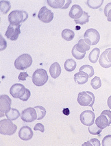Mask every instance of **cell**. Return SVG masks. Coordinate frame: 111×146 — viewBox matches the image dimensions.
Masks as SVG:
<instances>
[{
    "mask_svg": "<svg viewBox=\"0 0 111 146\" xmlns=\"http://www.w3.org/2000/svg\"><path fill=\"white\" fill-rule=\"evenodd\" d=\"M32 82L37 86H42L48 81L49 77L47 73L44 69H38L32 75Z\"/></svg>",
    "mask_w": 111,
    "mask_h": 146,
    "instance_id": "cell-4",
    "label": "cell"
},
{
    "mask_svg": "<svg viewBox=\"0 0 111 146\" xmlns=\"http://www.w3.org/2000/svg\"><path fill=\"white\" fill-rule=\"evenodd\" d=\"M28 77H30V76L28 75L27 72H21L18 76V79L21 81H25L26 80V78Z\"/></svg>",
    "mask_w": 111,
    "mask_h": 146,
    "instance_id": "cell-37",
    "label": "cell"
},
{
    "mask_svg": "<svg viewBox=\"0 0 111 146\" xmlns=\"http://www.w3.org/2000/svg\"><path fill=\"white\" fill-rule=\"evenodd\" d=\"M108 52L107 54V57L110 62H111V48H108Z\"/></svg>",
    "mask_w": 111,
    "mask_h": 146,
    "instance_id": "cell-41",
    "label": "cell"
},
{
    "mask_svg": "<svg viewBox=\"0 0 111 146\" xmlns=\"http://www.w3.org/2000/svg\"><path fill=\"white\" fill-rule=\"evenodd\" d=\"M76 62L73 59H67L64 64V68L68 72H71L74 71L76 68Z\"/></svg>",
    "mask_w": 111,
    "mask_h": 146,
    "instance_id": "cell-22",
    "label": "cell"
},
{
    "mask_svg": "<svg viewBox=\"0 0 111 146\" xmlns=\"http://www.w3.org/2000/svg\"><path fill=\"white\" fill-rule=\"evenodd\" d=\"M102 145L103 146H111V135L106 136L102 140Z\"/></svg>",
    "mask_w": 111,
    "mask_h": 146,
    "instance_id": "cell-34",
    "label": "cell"
},
{
    "mask_svg": "<svg viewBox=\"0 0 111 146\" xmlns=\"http://www.w3.org/2000/svg\"><path fill=\"white\" fill-rule=\"evenodd\" d=\"M28 15L27 12L24 11H12L8 15V21L11 24L21 25V23L28 19Z\"/></svg>",
    "mask_w": 111,
    "mask_h": 146,
    "instance_id": "cell-1",
    "label": "cell"
},
{
    "mask_svg": "<svg viewBox=\"0 0 111 146\" xmlns=\"http://www.w3.org/2000/svg\"><path fill=\"white\" fill-rule=\"evenodd\" d=\"M73 78H74L75 82L79 85H81V84H84L85 83L88 82L89 76L84 71H79V72L75 74Z\"/></svg>",
    "mask_w": 111,
    "mask_h": 146,
    "instance_id": "cell-16",
    "label": "cell"
},
{
    "mask_svg": "<svg viewBox=\"0 0 111 146\" xmlns=\"http://www.w3.org/2000/svg\"><path fill=\"white\" fill-rule=\"evenodd\" d=\"M30 96H31V93H30V90H29L28 89H26V91H25L24 96L22 97V98H20V100H22V101H23V102H26V101H28L29 98H30Z\"/></svg>",
    "mask_w": 111,
    "mask_h": 146,
    "instance_id": "cell-36",
    "label": "cell"
},
{
    "mask_svg": "<svg viewBox=\"0 0 111 146\" xmlns=\"http://www.w3.org/2000/svg\"><path fill=\"white\" fill-rule=\"evenodd\" d=\"M6 116L9 119L12 120V121H14V120L17 119L21 116V115H20L19 111L17 109L14 108H11V110L8 113H6Z\"/></svg>",
    "mask_w": 111,
    "mask_h": 146,
    "instance_id": "cell-23",
    "label": "cell"
},
{
    "mask_svg": "<svg viewBox=\"0 0 111 146\" xmlns=\"http://www.w3.org/2000/svg\"><path fill=\"white\" fill-rule=\"evenodd\" d=\"M90 85L95 90L100 89L101 86H102V80H101L100 78L96 76L93 79H92V80L90 81Z\"/></svg>",
    "mask_w": 111,
    "mask_h": 146,
    "instance_id": "cell-32",
    "label": "cell"
},
{
    "mask_svg": "<svg viewBox=\"0 0 111 146\" xmlns=\"http://www.w3.org/2000/svg\"><path fill=\"white\" fill-rule=\"evenodd\" d=\"M77 101L82 106L92 107L95 103V98L93 93L90 91H82L78 94Z\"/></svg>",
    "mask_w": 111,
    "mask_h": 146,
    "instance_id": "cell-2",
    "label": "cell"
},
{
    "mask_svg": "<svg viewBox=\"0 0 111 146\" xmlns=\"http://www.w3.org/2000/svg\"><path fill=\"white\" fill-rule=\"evenodd\" d=\"M88 132L93 135H99L102 132V129L99 128L96 123H94L93 124L88 126Z\"/></svg>",
    "mask_w": 111,
    "mask_h": 146,
    "instance_id": "cell-30",
    "label": "cell"
},
{
    "mask_svg": "<svg viewBox=\"0 0 111 146\" xmlns=\"http://www.w3.org/2000/svg\"><path fill=\"white\" fill-rule=\"evenodd\" d=\"M104 0H87L86 4L92 9H98L104 4Z\"/></svg>",
    "mask_w": 111,
    "mask_h": 146,
    "instance_id": "cell-26",
    "label": "cell"
},
{
    "mask_svg": "<svg viewBox=\"0 0 111 146\" xmlns=\"http://www.w3.org/2000/svg\"><path fill=\"white\" fill-rule=\"evenodd\" d=\"M61 67L58 62H54L49 68V74L52 78L56 79L61 74Z\"/></svg>",
    "mask_w": 111,
    "mask_h": 146,
    "instance_id": "cell-17",
    "label": "cell"
},
{
    "mask_svg": "<svg viewBox=\"0 0 111 146\" xmlns=\"http://www.w3.org/2000/svg\"><path fill=\"white\" fill-rule=\"evenodd\" d=\"M34 136V133L31 128L29 126L21 127L19 132V137L23 141H29L32 139Z\"/></svg>",
    "mask_w": 111,
    "mask_h": 146,
    "instance_id": "cell-14",
    "label": "cell"
},
{
    "mask_svg": "<svg viewBox=\"0 0 111 146\" xmlns=\"http://www.w3.org/2000/svg\"><path fill=\"white\" fill-rule=\"evenodd\" d=\"M79 71H84L86 74L88 75L89 77H92L95 74V71H94V69L92 66L88 65V64H85V65L82 66L80 68Z\"/></svg>",
    "mask_w": 111,
    "mask_h": 146,
    "instance_id": "cell-29",
    "label": "cell"
},
{
    "mask_svg": "<svg viewBox=\"0 0 111 146\" xmlns=\"http://www.w3.org/2000/svg\"><path fill=\"white\" fill-rule=\"evenodd\" d=\"M17 126L9 119L0 121V133L4 135H13L16 132Z\"/></svg>",
    "mask_w": 111,
    "mask_h": 146,
    "instance_id": "cell-3",
    "label": "cell"
},
{
    "mask_svg": "<svg viewBox=\"0 0 111 146\" xmlns=\"http://www.w3.org/2000/svg\"><path fill=\"white\" fill-rule=\"evenodd\" d=\"M0 46H1V48H0V50L1 51H4L6 48V47H7L6 40L4 39V37L1 35L0 36Z\"/></svg>",
    "mask_w": 111,
    "mask_h": 146,
    "instance_id": "cell-35",
    "label": "cell"
},
{
    "mask_svg": "<svg viewBox=\"0 0 111 146\" xmlns=\"http://www.w3.org/2000/svg\"><path fill=\"white\" fill-rule=\"evenodd\" d=\"M38 18L40 21L43 22L44 23H49L54 19V13L53 12L45 6H43L39 11Z\"/></svg>",
    "mask_w": 111,
    "mask_h": 146,
    "instance_id": "cell-11",
    "label": "cell"
},
{
    "mask_svg": "<svg viewBox=\"0 0 111 146\" xmlns=\"http://www.w3.org/2000/svg\"><path fill=\"white\" fill-rule=\"evenodd\" d=\"M88 142L92 144V145L93 146H100L101 143L100 141L97 139H91L90 140L88 141Z\"/></svg>",
    "mask_w": 111,
    "mask_h": 146,
    "instance_id": "cell-40",
    "label": "cell"
},
{
    "mask_svg": "<svg viewBox=\"0 0 111 146\" xmlns=\"http://www.w3.org/2000/svg\"><path fill=\"white\" fill-rule=\"evenodd\" d=\"M76 47L78 52L81 53H86L87 51L90 50V46L85 42L84 39H80L76 44Z\"/></svg>",
    "mask_w": 111,
    "mask_h": 146,
    "instance_id": "cell-20",
    "label": "cell"
},
{
    "mask_svg": "<svg viewBox=\"0 0 111 146\" xmlns=\"http://www.w3.org/2000/svg\"><path fill=\"white\" fill-rule=\"evenodd\" d=\"M34 130H35V131L39 130V131H41V132H45V127H44V125L42 123H38L37 125H35V128H34Z\"/></svg>",
    "mask_w": 111,
    "mask_h": 146,
    "instance_id": "cell-38",
    "label": "cell"
},
{
    "mask_svg": "<svg viewBox=\"0 0 111 146\" xmlns=\"http://www.w3.org/2000/svg\"><path fill=\"white\" fill-rule=\"evenodd\" d=\"M32 58L30 54H24L19 56L15 61V67L19 70H24L32 65Z\"/></svg>",
    "mask_w": 111,
    "mask_h": 146,
    "instance_id": "cell-5",
    "label": "cell"
},
{
    "mask_svg": "<svg viewBox=\"0 0 111 146\" xmlns=\"http://www.w3.org/2000/svg\"><path fill=\"white\" fill-rule=\"evenodd\" d=\"M85 42L90 45H95L99 43L100 40V35L97 30L90 28L85 32L84 35Z\"/></svg>",
    "mask_w": 111,
    "mask_h": 146,
    "instance_id": "cell-6",
    "label": "cell"
},
{
    "mask_svg": "<svg viewBox=\"0 0 111 146\" xmlns=\"http://www.w3.org/2000/svg\"><path fill=\"white\" fill-rule=\"evenodd\" d=\"M21 118L22 121L26 123H31L37 119V114L35 108L29 107L23 110L21 113Z\"/></svg>",
    "mask_w": 111,
    "mask_h": 146,
    "instance_id": "cell-9",
    "label": "cell"
},
{
    "mask_svg": "<svg viewBox=\"0 0 111 146\" xmlns=\"http://www.w3.org/2000/svg\"><path fill=\"white\" fill-rule=\"evenodd\" d=\"M95 123L99 128L101 129L106 128L110 125V123L108 122V119L106 117V116L104 115H100L98 117H97L95 119Z\"/></svg>",
    "mask_w": 111,
    "mask_h": 146,
    "instance_id": "cell-18",
    "label": "cell"
},
{
    "mask_svg": "<svg viewBox=\"0 0 111 146\" xmlns=\"http://www.w3.org/2000/svg\"><path fill=\"white\" fill-rule=\"evenodd\" d=\"M21 25H14V24H10L8 25L7 30H6L5 36L8 39L13 40H17L18 39L19 36L21 34Z\"/></svg>",
    "mask_w": 111,
    "mask_h": 146,
    "instance_id": "cell-7",
    "label": "cell"
},
{
    "mask_svg": "<svg viewBox=\"0 0 111 146\" xmlns=\"http://www.w3.org/2000/svg\"><path fill=\"white\" fill-rule=\"evenodd\" d=\"M61 35H62V38H64L65 40L71 41L74 38L75 33L73 32V30H69V29H64V30H62Z\"/></svg>",
    "mask_w": 111,
    "mask_h": 146,
    "instance_id": "cell-24",
    "label": "cell"
},
{
    "mask_svg": "<svg viewBox=\"0 0 111 146\" xmlns=\"http://www.w3.org/2000/svg\"><path fill=\"white\" fill-rule=\"evenodd\" d=\"M12 100L6 95L0 96V117H3L11 110Z\"/></svg>",
    "mask_w": 111,
    "mask_h": 146,
    "instance_id": "cell-8",
    "label": "cell"
},
{
    "mask_svg": "<svg viewBox=\"0 0 111 146\" xmlns=\"http://www.w3.org/2000/svg\"><path fill=\"white\" fill-rule=\"evenodd\" d=\"M25 91H26V88L19 83L13 84L10 89V93L11 96L14 98H19V99L24 96Z\"/></svg>",
    "mask_w": 111,
    "mask_h": 146,
    "instance_id": "cell-12",
    "label": "cell"
},
{
    "mask_svg": "<svg viewBox=\"0 0 111 146\" xmlns=\"http://www.w3.org/2000/svg\"><path fill=\"white\" fill-rule=\"evenodd\" d=\"M89 19L90 16L88 13H86V12H84L82 16L81 17L78 19L74 20V21L76 22V24L78 25H84L89 21Z\"/></svg>",
    "mask_w": 111,
    "mask_h": 146,
    "instance_id": "cell-27",
    "label": "cell"
},
{
    "mask_svg": "<svg viewBox=\"0 0 111 146\" xmlns=\"http://www.w3.org/2000/svg\"><path fill=\"white\" fill-rule=\"evenodd\" d=\"M95 115L91 111H84L80 115V120L83 125L90 126L95 123Z\"/></svg>",
    "mask_w": 111,
    "mask_h": 146,
    "instance_id": "cell-10",
    "label": "cell"
},
{
    "mask_svg": "<svg viewBox=\"0 0 111 146\" xmlns=\"http://www.w3.org/2000/svg\"><path fill=\"white\" fill-rule=\"evenodd\" d=\"M108 52V50L106 49L104 52H103V53L101 54L100 58H99V62H100V66L103 68H106V69L111 67V62H110L107 57Z\"/></svg>",
    "mask_w": 111,
    "mask_h": 146,
    "instance_id": "cell-19",
    "label": "cell"
},
{
    "mask_svg": "<svg viewBox=\"0 0 111 146\" xmlns=\"http://www.w3.org/2000/svg\"><path fill=\"white\" fill-rule=\"evenodd\" d=\"M104 15L107 17V20L111 22V2L108 3L104 8Z\"/></svg>",
    "mask_w": 111,
    "mask_h": 146,
    "instance_id": "cell-33",
    "label": "cell"
},
{
    "mask_svg": "<svg viewBox=\"0 0 111 146\" xmlns=\"http://www.w3.org/2000/svg\"><path fill=\"white\" fill-rule=\"evenodd\" d=\"M71 54H72L73 56L77 59V60H82V59H83L85 57V55H86V53H81V52H78L77 50L76 45H75L72 48Z\"/></svg>",
    "mask_w": 111,
    "mask_h": 146,
    "instance_id": "cell-31",
    "label": "cell"
},
{
    "mask_svg": "<svg viewBox=\"0 0 111 146\" xmlns=\"http://www.w3.org/2000/svg\"><path fill=\"white\" fill-rule=\"evenodd\" d=\"M100 55V50L99 48H94L88 55V60L92 63H96Z\"/></svg>",
    "mask_w": 111,
    "mask_h": 146,
    "instance_id": "cell-21",
    "label": "cell"
},
{
    "mask_svg": "<svg viewBox=\"0 0 111 146\" xmlns=\"http://www.w3.org/2000/svg\"><path fill=\"white\" fill-rule=\"evenodd\" d=\"M82 146H86V145H88V146H93L92 145V144L90 143H89V142H86V143H83L82 145Z\"/></svg>",
    "mask_w": 111,
    "mask_h": 146,
    "instance_id": "cell-43",
    "label": "cell"
},
{
    "mask_svg": "<svg viewBox=\"0 0 111 146\" xmlns=\"http://www.w3.org/2000/svg\"><path fill=\"white\" fill-rule=\"evenodd\" d=\"M11 8V4L9 1H0V11L2 14H7Z\"/></svg>",
    "mask_w": 111,
    "mask_h": 146,
    "instance_id": "cell-25",
    "label": "cell"
},
{
    "mask_svg": "<svg viewBox=\"0 0 111 146\" xmlns=\"http://www.w3.org/2000/svg\"><path fill=\"white\" fill-rule=\"evenodd\" d=\"M47 4L49 6L53 8H60V9H66L71 4L72 1L69 0V1H64V0H47Z\"/></svg>",
    "mask_w": 111,
    "mask_h": 146,
    "instance_id": "cell-13",
    "label": "cell"
},
{
    "mask_svg": "<svg viewBox=\"0 0 111 146\" xmlns=\"http://www.w3.org/2000/svg\"><path fill=\"white\" fill-rule=\"evenodd\" d=\"M107 104L108 106L109 107V108L111 110V96L108 98V101H107Z\"/></svg>",
    "mask_w": 111,
    "mask_h": 146,
    "instance_id": "cell-42",
    "label": "cell"
},
{
    "mask_svg": "<svg viewBox=\"0 0 111 146\" xmlns=\"http://www.w3.org/2000/svg\"><path fill=\"white\" fill-rule=\"evenodd\" d=\"M36 111H37V119L41 120L43 119L46 115V109L43 106H37L35 107Z\"/></svg>",
    "mask_w": 111,
    "mask_h": 146,
    "instance_id": "cell-28",
    "label": "cell"
},
{
    "mask_svg": "<svg viewBox=\"0 0 111 146\" xmlns=\"http://www.w3.org/2000/svg\"><path fill=\"white\" fill-rule=\"evenodd\" d=\"M83 10L81 8V6H80L79 5L75 4L72 6V8L70 10L69 16L71 19H73L74 20L78 19L82 16L83 15Z\"/></svg>",
    "mask_w": 111,
    "mask_h": 146,
    "instance_id": "cell-15",
    "label": "cell"
},
{
    "mask_svg": "<svg viewBox=\"0 0 111 146\" xmlns=\"http://www.w3.org/2000/svg\"><path fill=\"white\" fill-rule=\"evenodd\" d=\"M101 115H104L106 116L108 119L109 123H110H110H111V111H110V110H105V111H104L102 113H101Z\"/></svg>",
    "mask_w": 111,
    "mask_h": 146,
    "instance_id": "cell-39",
    "label": "cell"
}]
</instances>
